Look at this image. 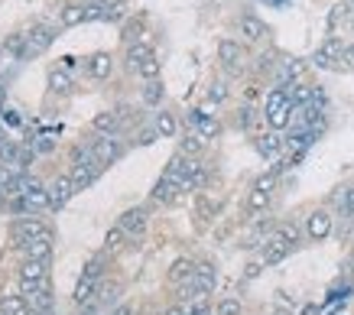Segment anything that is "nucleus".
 Masks as SVG:
<instances>
[{
    "label": "nucleus",
    "instance_id": "nucleus-9",
    "mask_svg": "<svg viewBox=\"0 0 354 315\" xmlns=\"http://www.w3.org/2000/svg\"><path fill=\"white\" fill-rule=\"evenodd\" d=\"M189 124H192V131L198 133V137H205V140H215V137H221V120H218L215 114L202 111V108H195L192 114H189Z\"/></svg>",
    "mask_w": 354,
    "mask_h": 315
},
{
    "label": "nucleus",
    "instance_id": "nucleus-37",
    "mask_svg": "<svg viewBox=\"0 0 354 315\" xmlns=\"http://www.w3.org/2000/svg\"><path fill=\"white\" fill-rule=\"evenodd\" d=\"M254 117H257V114H254V108H237V117H234V124L237 127H241V131H250V127H254Z\"/></svg>",
    "mask_w": 354,
    "mask_h": 315
},
{
    "label": "nucleus",
    "instance_id": "nucleus-36",
    "mask_svg": "<svg viewBox=\"0 0 354 315\" xmlns=\"http://www.w3.org/2000/svg\"><path fill=\"white\" fill-rule=\"evenodd\" d=\"M208 101H212V104L227 101V82H212V85H208Z\"/></svg>",
    "mask_w": 354,
    "mask_h": 315
},
{
    "label": "nucleus",
    "instance_id": "nucleus-22",
    "mask_svg": "<svg viewBox=\"0 0 354 315\" xmlns=\"http://www.w3.org/2000/svg\"><path fill=\"white\" fill-rule=\"evenodd\" d=\"M205 137H198V133L195 131H189L185 133V137H179V153H183V156H189V160H198V156H202V150H205Z\"/></svg>",
    "mask_w": 354,
    "mask_h": 315
},
{
    "label": "nucleus",
    "instance_id": "nucleus-42",
    "mask_svg": "<svg viewBox=\"0 0 354 315\" xmlns=\"http://www.w3.org/2000/svg\"><path fill=\"white\" fill-rule=\"evenodd\" d=\"M198 211H202V221H208V218H215V205H212L208 198H198Z\"/></svg>",
    "mask_w": 354,
    "mask_h": 315
},
{
    "label": "nucleus",
    "instance_id": "nucleus-5",
    "mask_svg": "<svg viewBox=\"0 0 354 315\" xmlns=\"http://www.w3.org/2000/svg\"><path fill=\"white\" fill-rule=\"evenodd\" d=\"M332 231H335V215L328 208H315V211L306 215V238L309 240L322 244V240L332 238Z\"/></svg>",
    "mask_w": 354,
    "mask_h": 315
},
{
    "label": "nucleus",
    "instance_id": "nucleus-34",
    "mask_svg": "<svg viewBox=\"0 0 354 315\" xmlns=\"http://www.w3.org/2000/svg\"><path fill=\"white\" fill-rule=\"evenodd\" d=\"M215 315H244V305H241V299H221V303L215 305Z\"/></svg>",
    "mask_w": 354,
    "mask_h": 315
},
{
    "label": "nucleus",
    "instance_id": "nucleus-48",
    "mask_svg": "<svg viewBox=\"0 0 354 315\" xmlns=\"http://www.w3.org/2000/svg\"><path fill=\"white\" fill-rule=\"evenodd\" d=\"M273 315H292L290 309H273Z\"/></svg>",
    "mask_w": 354,
    "mask_h": 315
},
{
    "label": "nucleus",
    "instance_id": "nucleus-21",
    "mask_svg": "<svg viewBox=\"0 0 354 315\" xmlns=\"http://www.w3.org/2000/svg\"><path fill=\"white\" fill-rule=\"evenodd\" d=\"M153 131H156V137H179V117L172 111H160L153 120Z\"/></svg>",
    "mask_w": 354,
    "mask_h": 315
},
{
    "label": "nucleus",
    "instance_id": "nucleus-14",
    "mask_svg": "<svg viewBox=\"0 0 354 315\" xmlns=\"http://www.w3.org/2000/svg\"><path fill=\"white\" fill-rule=\"evenodd\" d=\"M49 195H53V208H62V205H68V202H72V195H75V185H72L68 173L55 175L53 182H49Z\"/></svg>",
    "mask_w": 354,
    "mask_h": 315
},
{
    "label": "nucleus",
    "instance_id": "nucleus-28",
    "mask_svg": "<svg viewBox=\"0 0 354 315\" xmlns=\"http://www.w3.org/2000/svg\"><path fill=\"white\" fill-rule=\"evenodd\" d=\"M140 98H143V104H147V108H156V104L166 98V88H162L160 78H156V82H147V85H143V91H140Z\"/></svg>",
    "mask_w": 354,
    "mask_h": 315
},
{
    "label": "nucleus",
    "instance_id": "nucleus-46",
    "mask_svg": "<svg viewBox=\"0 0 354 315\" xmlns=\"http://www.w3.org/2000/svg\"><path fill=\"white\" fill-rule=\"evenodd\" d=\"M257 273H260V263H250V270H247V280H254Z\"/></svg>",
    "mask_w": 354,
    "mask_h": 315
},
{
    "label": "nucleus",
    "instance_id": "nucleus-8",
    "mask_svg": "<svg viewBox=\"0 0 354 315\" xmlns=\"http://www.w3.org/2000/svg\"><path fill=\"white\" fill-rule=\"evenodd\" d=\"M91 153H95V160L101 166H111V163H118L120 156L127 153V146H124L118 137H97V140L91 143Z\"/></svg>",
    "mask_w": 354,
    "mask_h": 315
},
{
    "label": "nucleus",
    "instance_id": "nucleus-7",
    "mask_svg": "<svg viewBox=\"0 0 354 315\" xmlns=\"http://www.w3.org/2000/svg\"><path fill=\"white\" fill-rule=\"evenodd\" d=\"M344 49H348V46H344L338 36H328V39L315 49V66L319 68H342L338 59H344Z\"/></svg>",
    "mask_w": 354,
    "mask_h": 315
},
{
    "label": "nucleus",
    "instance_id": "nucleus-51",
    "mask_svg": "<svg viewBox=\"0 0 354 315\" xmlns=\"http://www.w3.org/2000/svg\"><path fill=\"white\" fill-rule=\"evenodd\" d=\"M351 26H354V13H351Z\"/></svg>",
    "mask_w": 354,
    "mask_h": 315
},
{
    "label": "nucleus",
    "instance_id": "nucleus-12",
    "mask_svg": "<svg viewBox=\"0 0 354 315\" xmlns=\"http://www.w3.org/2000/svg\"><path fill=\"white\" fill-rule=\"evenodd\" d=\"M218 59H221V66L227 72H241V66H244V46L234 43V39H221L218 43Z\"/></svg>",
    "mask_w": 354,
    "mask_h": 315
},
{
    "label": "nucleus",
    "instance_id": "nucleus-27",
    "mask_svg": "<svg viewBox=\"0 0 354 315\" xmlns=\"http://www.w3.org/2000/svg\"><path fill=\"white\" fill-rule=\"evenodd\" d=\"M0 312L3 315H26L30 312V303H26V296H3L0 299Z\"/></svg>",
    "mask_w": 354,
    "mask_h": 315
},
{
    "label": "nucleus",
    "instance_id": "nucleus-25",
    "mask_svg": "<svg viewBox=\"0 0 354 315\" xmlns=\"http://www.w3.org/2000/svg\"><path fill=\"white\" fill-rule=\"evenodd\" d=\"M26 303H30V309H36L39 315H53V293H49V286H43V289L30 293V296H26Z\"/></svg>",
    "mask_w": 354,
    "mask_h": 315
},
{
    "label": "nucleus",
    "instance_id": "nucleus-32",
    "mask_svg": "<svg viewBox=\"0 0 354 315\" xmlns=\"http://www.w3.org/2000/svg\"><path fill=\"white\" fill-rule=\"evenodd\" d=\"M124 240H127V231L120 228V225H114V228L108 231V238H104V250H108V254L111 250H120L124 247Z\"/></svg>",
    "mask_w": 354,
    "mask_h": 315
},
{
    "label": "nucleus",
    "instance_id": "nucleus-40",
    "mask_svg": "<svg viewBox=\"0 0 354 315\" xmlns=\"http://www.w3.org/2000/svg\"><path fill=\"white\" fill-rule=\"evenodd\" d=\"M32 143H36V153H53L55 150V140L49 137V133H43V137H32Z\"/></svg>",
    "mask_w": 354,
    "mask_h": 315
},
{
    "label": "nucleus",
    "instance_id": "nucleus-13",
    "mask_svg": "<svg viewBox=\"0 0 354 315\" xmlns=\"http://www.w3.org/2000/svg\"><path fill=\"white\" fill-rule=\"evenodd\" d=\"M237 30L244 33V39H250V43H260V39H267L270 26L260 17H254V13H244L241 20H237Z\"/></svg>",
    "mask_w": 354,
    "mask_h": 315
},
{
    "label": "nucleus",
    "instance_id": "nucleus-15",
    "mask_svg": "<svg viewBox=\"0 0 354 315\" xmlns=\"http://www.w3.org/2000/svg\"><path fill=\"white\" fill-rule=\"evenodd\" d=\"M150 198L156 202V205H176V202L183 198V189H179V185H172L169 179H162V175H160V182L153 185Z\"/></svg>",
    "mask_w": 354,
    "mask_h": 315
},
{
    "label": "nucleus",
    "instance_id": "nucleus-43",
    "mask_svg": "<svg viewBox=\"0 0 354 315\" xmlns=\"http://www.w3.org/2000/svg\"><path fill=\"white\" fill-rule=\"evenodd\" d=\"M162 315H189V309H185V305H169Z\"/></svg>",
    "mask_w": 354,
    "mask_h": 315
},
{
    "label": "nucleus",
    "instance_id": "nucleus-26",
    "mask_svg": "<svg viewBox=\"0 0 354 315\" xmlns=\"http://www.w3.org/2000/svg\"><path fill=\"white\" fill-rule=\"evenodd\" d=\"M335 205H338V215H342L344 221H354V185L335 192Z\"/></svg>",
    "mask_w": 354,
    "mask_h": 315
},
{
    "label": "nucleus",
    "instance_id": "nucleus-47",
    "mask_svg": "<svg viewBox=\"0 0 354 315\" xmlns=\"http://www.w3.org/2000/svg\"><path fill=\"white\" fill-rule=\"evenodd\" d=\"M319 312H322L319 305H306V309H302V315H319Z\"/></svg>",
    "mask_w": 354,
    "mask_h": 315
},
{
    "label": "nucleus",
    "instance_id": "nucleus-6",
    "mask_svg": "<svg viewBox=\"0 0 354 315\" xmlns=\"http://www.w3.org/2000/svg\"><path fill=\"white\" fill-rule=\"evenodd\" d=\"M55 26H49V23H39V26H32L30 33H26V52H23V59H36V55H43L49 46L55 43Z\"/></svg>",
    "mask_w": 354,
    "mask_h": 315
},
{
    "label": "nucleus",
    "instance_id": "nucleus-19",
    "mask_svg": "<svg viewBox=\"0 0 354 315\" xmlns=\"http://www.w3.org/2000/svg\"><path fill=\"white\" fill-rule=\"evenodd\" d=\"M23 254H26V260H39V263H49V260H53V238H39V240H30V244L23 247Z\"/></svg>",
    "mask_w": 354,
    "mask_h": 315
},
{
    "label": "nucleus",
    "instance_id": "nucleus-30",
    "mask_svg": "<svg viewBox=\"0 0 354 315\" xmlns=\"http://www.w3.org/2000/svg\"><path fill=\"white\" fill-rule=\"evenodd\" d=\"M97 286L101 283H95V280H78V286H75V303L78 305H88V303H95L97 299Z\"/></svg>",
    "mask_w": 354,
    "mask_h": 315
},
{
    "label": "nucleus",
    "instance_id": "nucleus-4",
    "mask_svg": "<svg viewBox=\"0 0 354 315\" xmlns=\"http://www.w3.org/2000/svg\"><path fill=\"white\" fill-rule=\"evenodd\" d=\"M17 276H20V293L30 296V293H36V289L49 286V263L23 260L20 270H17Z\"/></svg>",
    "mask_w": 354,
    "mask_h": 315
},
{
    "label": "nucleus",
    "instance_id": "nucleus-50",
    "mask_svg": "<svg viewBox=\"0 0 354 315\" xmlns=\"http://www.w3.org/2000/svg\"><path fill=\"white\" fill-rule=\"evenodd\" d=\"M0 59H7V46L0 43Z\"/></svg>",
    "mask_w": 354,
    "mask_h": 315
},
{
    "label": "nucleus",
    "instance_id": "nucleus-31",
    "mask_svg": "<svg viewBox=\"0 0 354 315\" xmlns=\"http://www.w3.org/2000/svg\"><path fill=\"white\" fill-rule=\"evenodd\" d=\"M160 68H162L160 55H150V59H147V62H140L137 75L143 78V82H156V78H160Z\"/></svg>",
    "mask_w": 354,
    "mask_h": 315
},
{
    "label": "nucleus",
    "instance_id": "nucleus-10",
    "mask_svg": "<svg viewBox=\"0 0 354 315\" xmlns=\"http://www.w3.org/2000/svg\"><path fill=\"white\" fill-rule=\"evenodd\" d=\"M118 225L127 231V238H140V234H147L150 215H147V208H127V211L118 218Z\"/></svg>",
    "mask_w": 354,
    "mask_h": 315
},
{
    "label": "nucleus",
    "instance_id": "nucleus-52",
    "mask_svg": "<svg viewBox=\"0 0 354 315\" xmlns=\"http://www.w3.org/2000/svg\"><path fill=\"white\" fill-rule=\"evenodd\" d=\"M0 315H3V312H0Z\"/></svg>",
    "mask_w": 354,
    "mask_h": 315
},
{
    "label": "nucleus",
    "instance_id": "nucleus-49",
    "mask_svg": "<svg viewBox=\"0 0 354 315\" xmlns=\"http://www.w3.org/2000/svg\"><path fill=\"white\" fill-rule=\"evenodd\" d=\"M7 140H10V137H7V131H0V146H3Z\"/></svg>",
    "mask_w": 354,
    "mask_h": 315
},
{
    "label": "nucleus",
    "instance_id": "nucleus-1",
    "mask_svg": "<svg viewBox=\"0 0 354 315\" xmlns=\"http://www.w3.org/2000/svg\"><path fill=\"white\" fill-rule=\"evenodd\" d=\"M296 244H299V231L292 228V225L277 228L267 240H263V247H260V260H263V267H277V263H283L292 254Z\"/></svg>",
    "mask_w": 354,
    "mask_h": 315
},
{
    "label": "nucleus",
    "instance_id": "nucleus-44",
    "mask_svg": "<svg viewBox=\"0 0 354 315\" xmlns=\"http://www.w3.org/2000/svg\"><path fill=\"white\" fill-rule=\"evenodd\" d=\"M344 66H351V68H354V43L348 46V49H344Z\"/></svg>",
    "mask_w": 354,
    "mask_h": 315
},
{
    "label": "nucleus",
    "instance_id": "nucleus-2",
    "mask_svg": "<svg viewBox=\"0 0 354 315\" xmlns=\"http://www.w3.org/2000/svg\"><path fill=\"white\" fill-rule=\"evenodd\" d=\"M292 114H296V104L290 98V88H273L267 95V104H263V117H267L270 131H283V127H290Z\"/></svg>",
    "mask_w": 354,
    "mask_h": 315
},
{
    "label": "nucleus",
    "instance_id": "nucleus-23",
    "mask_svg": "<svg viewBox=\"0 0 354 315\" xmlns=\"http://www.w3.org/2000/svg\"><path fill=\"white\" fill-rule=\"evenodd\" d=\"M111 13H114V3H111V0H88L85 3V23L111 20Z\"/></svg>",
    "mask_w": 354,
    "mask_h": 315
},
{
    "label": "nucleus",
    "instance_id": "nucleus-35",
    "mask_svg": "<svg viewBox=\"0 0 354 315\" xmlns=\"http://www.w3.org/2000/svg\"><path fill=\"white\" fill-rule=\"evenodd\" d=\"M101 273H104V260H101V257H91V260L85 263V273H82V280L101 283Z\"/></svg>",
    "mask_w": 354,
    "mask_h": 315
},
{
    "label": "nucleus",
    "instance_id": "nucleus-45",
    "mask_svg": "<svg viewBox=\"0 0 354 315\" xmlns=\"http://www.w3.org/2000/svg\"><path fill=\"white\" fill-rule=\"evenodd\" d=\"M111 315H133V309H130V305H120V309H114Z\"/></svg>",
    "mask_w": 354,
    "mask_h": 315
},
{
    "label": "nucleus",
    "instance_id": "nucleus-18",
    "mask_svg": "<svg viewBox=\"0 0 354 315\" xmlns=\"http://www.w3.org/2000/svg\"><path fill=\"white\" fill-rule=\"evenodd\" d=\"M195 267H198L195 260H189V257H179V260H172L169 273H166V280H169L172 286H183V283H189L195 276Z\"/></svg>",
    "mask_w": 354,
    "mask_h": 315
},
{
    "label": "nucleus",
    "instance_id": "nucleus-11",
    "mask_svg": "<svg viewBox=\"0 0 354 315\" xmlns=\"http://www.w3.org/2000/svg\"><path fill=\"white\" fill-rule=\"evenodd\" d=\"M254 150H257L263 160H279V153L286 150V140H283L277 131H267V133H260V137H254Z\"/></svg>",
    "mask_w": 354,
    "mask_h": 315
},
{
    "label": "nucleus",
    "instance_id": "nucleus-16",
    "mask_svg": "<svg viewBox=\"0 0 354 315\" xmlns=\"http://www.w3.org/2000/svg\"><path fill=\"white\" fill-rule=\"evenodd\" d=\"M111 68H114V59H111V52H95V55H88L85 72H88L91 78L104 82V78L111 75Z\"/></svg>",
    "mask_w": 354,
    "mask_h": 315
},
{
    "label": "nucleus",
    "instance_id": "nucleus-41",
    "mask_svg": "<svg viewBox=\"0 0 354 315\" xmlns=\"http://www.w3.org/2000/svg\"><path fill=\"white\" fill-rule=\"evenodd\" d=\"M189 309V315H215V309H212V303H205V299H198V303L185 305Z\"/></svg>",
    "mask_w": 354,
    "mask_h": 315
},
{
    "label": "nucleus",
    "instance_id": "nucleus-33",
    "mask_svg": "<svg viewBox=\"0 0 354 315\" xmlns=\"http://www.w3.org/2000/svg\"><path fill=\"white\" fill-rule=\"evenodd\" d=\"M140 36H143V23H140V20H130L127 26H124V33H120V39H124L127 46H133V43H143Z\"/></svg>",
    "mask_w": 354,
    "mask_h": 315
},
{
    "label": "nucleus",
    "instance_id": "nucleus-17",
    "mask_svg": "<svg viewBox=\"0 0 354 315\" xmlns=\"http://www.w3.org/2000/svg\"><path fill=\"white\" fill-rule=\"evenodd\" d=\"M91 127H95L101 137H118L120 114H118V111H101V114H95V117H91Z\"/></svg>",
    "mask_w": 354,
    "mask_h": 315
},
{
    "label": "nucleus",
    "instance_id": "nucleus-29",
    "mask_svg": "<svg viewBox=\"0 0 354 315\" xmlns=\"http://www.w3.org/2000/svg\"><path fill=\"white\" fill-rule=\"evenodd\" d=\"M59 20H62V26H78V23H85V3H65L62 10H59Z\"/></svg>",
    "mask_w": 354,
    "mask_h": 315
},
{
    "label": "nucleus",
    "instance_id": "nucleus-20",
    "mask_svg": "<svg viewBox=\"0 0 354 315\" xmlns=\"http://www.w3.org/2000/svg\"><path fill=\"white\" fill-rule=\"evenodd\" d=\"M270 192H263V189H250V192H247V202H244V211L250 218H257V215H263V211H267L270 208Z\"/></svg>",
    "mask_w": 354,
    "mask_h": 315
},
{
    "label": "nucleus",
    "instance_id": "nucleus-39",
    "mask_svg": "<svg viewBox=\"0 0 354 315\" xmlns=\"http://www.w3.org/2000/svg\"><path fill=\"white\" fill-rule=\"evenodd\" d=\"M118 296H120L118 286H97V303L114 305V303H118Z\"/></svg>",
    "mask_w": 354,
    "mask_h": 315
},
{
    "label": "nucleus",
    "instance_id": "nucleus-3",
    "mask_svg": "<svg viewBox=\"0 0 354 315\" xmlns=\"http://www.w3.org/2000/svg\"><path fill=\"white\" fill-rule=\"evenodd\" d=\"M10 238H13V244H20V247H26L30 240L53 238V231H49V225H46L43 218H36V215H23V218H13V221H10Z\"/></svg>",
    "mask_w": 354,
    "mask_h": 315
},
{
    "label": "nucleus",
    "instance_id": "nucleus-24",
    "mask_svg": "<svg viewBox=\"0 0 354 315\" xmlns=\"http://www.w3.org/2000/svg\"><path fill=\"white\" fill-rule=\"evenodd\" d=\"M150 55H156L150 43H133V46H127V68H130V72H137L140 62H147Z\"/></svg>",
    "mask_w": 354,
    "mask_h": 315
},
{
    "label": "nucleus",
    "instance_id": "nucleus-38",
    "mask_svg": "<svg viewBox=\"0 0 354 315\" xmlns=\"http://www.w3.org/2000/svg\"><path fill=\"white\" fill-rule=\"evenodd\" d=\"M49 85H53V91H68V88H72V78L65 75L62 68H55L53 75H49Z\"/></svg>",
    "mask_w": 354,
    "mask_h": 315
}]
</instances>
